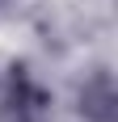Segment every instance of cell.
I'll list each match as a JSON object with an SVG mask.
<instances>
[{
  "label": "cell",
  "instance_id": "cell-2",
  "mask_svg": "<svg viewBox=\"0 0 118 122\" xmlns=\"http://www.w3.org/2000/svg\"><path fill=\"white\" fill-rule=\"evenodd\" d=\"M80 118H84V122H114V118H118L114 76H110L106 67H97V72L80 84Z\"/></svg>",
  "mask_w": 118,
  "mask_h": 122
},
{
  "label": "cell",
  "instance_id": "cell-1",
  "mask_svg": "<svg viewBox=\"0 0 118 122\" xmlns=\"http://www.w3.org/2000/svg\"><path fill=\"white\" fill-rule=\"evenodd\" d=\"M51 110V93L38 84L25 63H13L0 97V122H42Z\"/></svg>",
  "mask_w": 118,
  "mask_h": 122
}]
</instances>
